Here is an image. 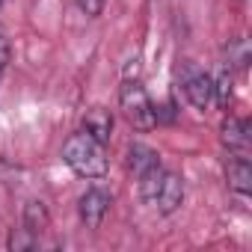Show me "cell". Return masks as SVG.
Here are the masks:
<instances>
[{
    "instance_id": "1",
    "label": "cell",
    "mask_w": 252,
    "mask_h": 252,
    "mask_svg": "<svg viewBox=\"0 0 252 252\" xmlns=\"http://www.w3.org/2000/svg\"><path fill=\"white\" fill-rule=\"evenodd\" d=\"M63 163L80 175V178H104L107 169H110V160H107V149L92 140L89 134H71L65 143H63Z\"/></svg>"
},
{
    "instance_id": "2",
    "label": "cell",
    "mask_w": 252,
    "mask_h": 252,
    "mask_svg": "<svg viewBox=\"0 0 252 252\" xmlns=\"http://www.w3.org/2000/svg\"><path fill=\"white\" fill-rule=\"evenodd\" d=\"M119 107H122L125 119H128L137 131H149V128L158 125V110H155V104H152V98H149V92H146V86L140 80L128 77V80L122 83V89H119Z\"/></svg>"
},
{
    "instance_id": "3",
    "label": "cell",
    "mask_w": 252,
    "mask_h": 252,
    "mask_svg": "<svg viewBox=\"0 0 252 252\" xmlns=\"http://www.w3.org/2000/svg\"><path fill=\"white\" fill-rule=\"evenodd\" d=\"M110 205H113V196H110L107 190L89 187V190L80 196V202H77V214H80V220H83L86 228H101V222H104Z\"/></svg>"
},
{
    "instance_id": "4",
    "label": "cell",
    "mask_w": 252,
    "mask_h": 252,
    "mask_svg": "<svg viewBox=\"0 0 252 252\" xmlns=\"http://www.w3.org/2000/svg\"><path fill=\"white\" fill-rule=\"evenodd\" d=\"M184 95L196 110H208L214 104V77L208 71H193L184 77Z\"/></svg>"
},
{
    "instance_id": "5",
    "label": "cell",
    "mask_w": 252,
    "mask_h": 252,
    "mask_svg": "<svg viewBox=\"0 0 252 252\" xmlns=\"http://www.w3.org/2000/svg\"><path fill=\"white\" fill-rule=\"evenodd\" d=\"M181 202H184V181H181V175L166 172L163 175V184H160V193L155 199V208L163 217H169V214H175L181 208Z\"/></svg>"
},
{
    "instance_id": "6",
    "label": "cell",
    "mask_w": 252,
    "mask_h": 252,
    "mask_svg": "<svg viewBox=\"0 0 252 252\" xmlns=\"http://www.w3.org/2000/svg\"><path fill=\"white\" fill-rule=\"evenodd\" d=\"M83 134H89L92 140H98L101 146H107L110 137H113V116L104 107L86 110V116H83Z\"/></svg>"
},
{
    "instance_id": "7",
    "label": "cell",
    "mask_w": 252,
    "mask_h": 252,
    "mask_svg": "<svg viewBox=\"0 0 252 252\" xmlns=\"http://www.w3.org/2000/svg\"><path fill=\"white\" fill-rule=\"evenodd\" d=\"M222 146L231 155H243L249 149V125H246V119L228 116L222 122Z\"/></svg>"
},
{
    "instance_id": "8",
    "label": "cell",
    "mask_w": 252,
    "mask_h": 252,
    "mask_svg": "<svg viewBox=\"0 0 252 252\" xmlns=\"http://www.w3.org/2000/svg\"><path fill=\"white\" fill-rule=\"evenodd\" d=\"M225 175H228V187L237 193V196H249L252 193V166L243 155H231L228 166H225Z\"/></svg>"
},
{
    "instance_id": "9",
    "label": "cell",
    "mask_w": 252,
    "mask_h": 252,
    "mask_svg": "<svg viewBox=\"0 0 252 252\" xmlns=\"http://www.w3.org/2000/svg\"><path fill=\"white\" fill-rule=\"evenodd\" d=\"M163 175H166V169H163L160 163H155V166H149V169H143V172L137 175V187H140V199H143L146 205H152V208H155V199H158V193H160V184H163Z\"/></svg>"
},
{
    "instance_id": "10",
    "label": "cell",
    "mask_w": 252,
    "mask_h": 252,
    "mask_svg": "<svg viewBox=\"0 0 252 252\" xmlns=\"http://www.w3.org/2000/svg\"><path fill=\"white\" fill-rule=\"evenodd\" d=\"M21 225H24V228H30L33 234L48 231V225H51V214H48L45 202H39V199L27 202V205H24V220H21Z\"/></svg>"
},
{
    "instance_id": "11",
    "label": "cell",
    "mask_w": 252,
    "mask_h": 252,
    "mask_svg": "<svg viewBox=\"0 0 252 252\" xmlns=\"http://www.w3.org/2000/svg\"><path fill=\"white\" fill-rule=\"evenodd\" d=\"M155 163H160V160H158V152H152V149L143 146V143H131V146H128V166H131L134 175H140L143 169H149V166H155Z\"/></svg>"
},
{
    "instance_id": "12",
    "label": "cell",
    "mask_w": 252,
    "mask_h": 252,
    "mask_svg": "<svg viewBox=\"0 0 252 252\" xmlns=\"http://www.w3.org/2000/svg\"><path fill=\"white\" fill-rule=\"evenodd\" d=\"M231 86H234V80H231V68H225V71L214 80V101H217L222 110H228V104H231Z\"/></svg>"
},
{
    "instance_id": "13",
    "label": "cell",
    "mask_w": 252,
    "mask_h": 252,
    "mask_svg": "<svg viewBox=\"0 0 252 252\" xmlns=\"http://www.w3.org/2000/svg\"><path fill=\"white\" fill-rule=\"evenodd\" d=\"M6 246L12 249V252H24V249H36L39 246V234H33L30 228H15L12 234H9V240H6Z\"/></svg>"
},
{
    "instance_id": "14",
    "label": "cell",
    "mask_w": 252,
    "mask_h": 252,
    "mask_svg": "<svg viewBox=\"0 0 252 252\" xmlns=\"http://www.w3.org/2000/svg\"><path fill=\"white\" fill-rule=\"evenodd\" d=\"M249 63V45L246 39H234L228 45V68H246Z\"/></svg>"
},
{
    "instance_id": "15",
    "label": "cell",
    "mask_w": 252,
    "mask_h": 252,
    "mask_svg": "<svg viewBox=\"0 0 252 252\" xmlns=\"http://www.w3.org/2000/svg\"><path fill=\"white\" fill-rule=\"evenodd\" d=\"M77 6L89 15V18H98L104 12V0H77Z\"/></svg>"
},
{
    "instance_id": "16",
    "label": "cell",
    "mask_w": 252,
    "mask_h": 252,
    "mask_svg": "<svg viewBox=\"0 0 252 252\" xmlns=\"http://www.w3.org/2000/svg\"><path fill=\"white\" fill-rule=\"evenodd\" d=\"M6 63H9V42H6L3 36H0V74H3Z\"/></svg>"
},
{
    "instance_id": "17",
    "label": "cell",
    "mask_w": 252,
    "mask_h": 252,
    "mask_svg": "<svg viewBox=\"0 0 252 252\" xmlns=\"http://www.w3.org/2000/svg\"><path fill=\"white\" fill-rule=\"evenodd\" d=\"M0 6H3V0H0Z\"/></svg>"
}]
</instances>
